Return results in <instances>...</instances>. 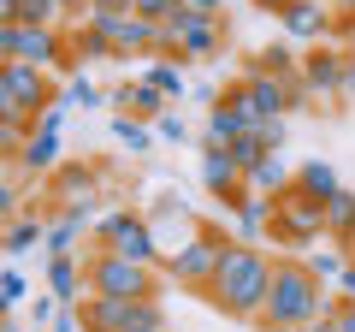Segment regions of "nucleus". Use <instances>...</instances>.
I'll return each mask as SVG.
<instances>
[{
    "instance_id": "nucleus-42",
    "label": "nucleus",
    "mask_w": 355,
    "mask_h": 332,
    "mask_svg": "<svg viewBox=\"0 0 355 332\" xmlns=\"http://www.w3.org/2000/svg\"><path fill=\"white\" fill-rule=\"evenodd\" d=\"M338 285H343V297L355 303V267H343V279H338Z\"/></svg>"
},
{
    "instance_id": "nucleus-17",
    "label": "nucleus",
    "mask_w": 355,
    "mask_h": 332,
    "mask_svg": "<svg viewBox=\"0 0 355 332\" xmlns=\"http://www.w3.org/2000/svg\"><path fill=\"white\" fill-rule=\"evenodd\" d=\"M113 107H119V113H137V119H160L166 107H172V95H160L148 77H137V83L125 77V83L113 90Z\"/></svg>"
},
{
    "instance_id": "nucleus-19",
    "label": "nucleus",
    "mask_w": 355,
    "mask_h": 332,
    "mask_svg": "<svg viewBox=\"0 0 355 332\" xmlns=\"http://www.w3.org/2000/svg\"><path fill=\"white\" fill-rule=\"evenodd\" d=\"M231 226H237L243 243H266V231H272V196H243L237 208H231Z\"/></svg>"
},
{
    "instance_id": "nucleus-43",
    "label": "nucleus",
    "mask_w": 355,
    "mask_h": 332,
    "mask_svg": "<svg viewBox=\"0 0 355 332\" xmlns=\"http://www.w3.org/2000/svg\"><path fill=\"white\" fill-rule=\"evenodd\" d=\"M142 332H172V326H166V320H160V326H142Z\"/></svg>"
},
{
    "instance_id": "nucleus-38",
    "label": "nucleus",
    "mask_w": 355,
    "mask_h": 332,
    "mask_svg": "<svg viewBox=\"0 0 355 332\" xmlns=\"http://www.w3.org/2000/svg\"><path fill=\"white\" fill-rule=\"evenodd\" d=\"M331 308H338V326H343V332H355V303H349V297H338Z\"/></svg>"
},
{
    "instance_id": "nucleus-24",
    "label": "nucleus",
    "mask_w": 355,
    "mask_h": 332,
    "mask_svg": "<svg viewBox=\"0 0 355 332\" xmlns=\"http://www.w3.org/2000/svg\"><path fill=\"white\" fill-rule=\"evenodd\" d=\"M113 142H119L125 154H148V149H154V119L119 113V119H113Z\"/></svg>"
},
{
    "instance_id": "nucleus-30",
    "label": "nucleus",
    "mask_w": 355,
    "mask_h": 332,
    "mask_svg": "<svg viewBox=\"0 0 355 332\" xmlns=\"http://www.w3.org/2000/svg\"><path fill=\"white\" fill-rule=\"evenodd\" d=\"M101 101H107V95L89 83V72H83V77H71V83L60 90V107H101Z\"/></svg>"
},
{
    "instance_id": "nucleus-44",
    "label": "nucleus",
    "mask_w": 355,
    "mask_h": 332,
    "mask_svg": "<svg viewBox=\"0 0 355 332\" xmlns=\"http://www.w3.org/2000/svg\"><path fill=\"white\" fill-rule=\"evenodd\" d=\"M338 6H343V13H355V0H338Z\"/></svg>"
},
{
    "instance_id": "nucleus-10",
    "label": "nucleus",
    "mask_w": 355,
    "mask_h": 332,
    "mask_svg": "<svg viewBox=\"0 0 355 332\" xmlns=\"http://www.w3.org/2000/svg\"><path fill=\"white\" fill-rule=\"evenodd\" d=\"M95 238H101L107 249H119V256H130V261H148V267H160V261H166V243L154 238L148 214H137V208H119V214H107L101 226H95Z\"/></svg>"
},
{
    "instance_id": "nucleus-18",
    "label": "nucleus",
    "mask_w": 355,
    "mask_h": 332,
    "mask_svg": "<svg viewBox=\"0 0 355 332\" xmlns=\"http://www.w3.org/2000/svg\"><path fill=\"white\" fill-rule=\"evenodd\" d=\"M83 285H89L83 256H48V291L60 297L65 308H77V303H83Z\"/></svg>"
},
{
    "instance_id": "nucleus-6",
    "label": "nucleus",
    "mask_w": 355,
    "mask_h": 332,
    "mask_svg": "<svg viewBox=\"0 0 355 332\" xmlns=\"http://www.w3.org/2000/svg\"><path fill=\"white\" fill-rule=\"evenodd\" d=\"M0 48H6V60H30V65H42V72L71 65V42H65L60 24H30V18H12V24H0Z\"/></svg>"
},
{
    "instance_id": "nucleus-12",
    "label": "nucleus",
    "mask_w": 355,
    "mask_h": 332,
    "mask_svg": "<svg viewBox=\"0 0 355 332\" xmlns=\"http://www.w3.org/2000/svg\"><path fill=\"white\" fill-rule=\"evenodd\" d=\"M60 125H65V107L53 101L48 113L36 119V131H30V142L18 149V166H24L30 179H48L53 166H60Z\"/></svg>"
},
{
    "instance_id": "nucleus-29",
    "label": "nucleus",
    "mask_w": 355,
    "mask_h": 332,
    "mask_svg": "<svg viewBox=\"0 0 355 332\" xmlns=\"http://www.w3.org/2000/svg\"><path fill=\"white\" fill-rule=\"evenodd\" d=\"M308 267H314L320 279H343V267H349V243H331V249H314V256H308Z\"/></svg>"
},
{
    "instance_id": "nucleus-34",
    "label": "nucleus",
    "mask_w": 355,
    "mask_h": 332,
    "mask_svg": "<svg viewBox=\"0 0 355 332\" xmlns=\"http://www.w3.org/2000/svg\"><path fill=\"white\" fill-rule=\"evenodd\" d=\"M184 0H130V13H142V18H154V24H166V18L178 13Z\"/></svg>"
},
{
    "instance_id": "nucleus-32",
    "label": "nucleus",
    "mask_w": 355,
    "mask_h": 332,
    "mask_svg": "<svg viewBox=\"0 0 355 332\" xmlns=\"http://www.w3.org/2000/svg\"><path fill=\"white\" fill-rule=\"evenodd\" d=\"M154 137H160V142H178V149H184V142H190V125H184V119L166 107V113L154 119Z\"/></svg>"
},
{
    "instance_id": "nucleus-20",
    "label": "nucleus",
    "mask_w": 355,
    "mask_h": 332,
    "mask_svg": "<svg viewBox=\"0 0 355 332\" xmlns=\"http://www.w3.org/2000/svg\"><path fill=\"white\" fill-rule=\"evenodd\" d=\"M243 184H249L254 196H284V190H296V166H284L279 154H266V160H254L249 172H243Z\"/></svg>"
},
{
    "instance_id": "nucleus-1",
    "label": "nucleus",
    "mask_w": 355,
    "mask_h": 332,
    "mask_svg": "<svg viewBox=\"0 0 355 332\" xmlns=\"http://www.w3.org/2000/svg\"><path fill=\"white\" fill-rule=\"evenodd\" d=\"M272 267H279V256H266L261 243L231 238L225 261H219L214 285H207L202 297L219 308V315H231V320H243V326H254V320H261V308H266V291H272Z\"/></svg>"
},
{
    "instance_id": "nucleus-36",
    "label": "nucleus",
    "mask_w": 355,
    "mask_h": 332,
    "mask_svg": "<svg viewBox=\"0 0 355 332\" xmlns=\"http://www.w3.org/2000/svg\"><path fill=\"white\" fill-rule=\"evenodd\" d=\"M48 332H83V315H77V308H60V320H53Z\"/></svg>"
},
{
    "instance_id": "nucleus-31",
    "label": "nucleus",
    "mask_w": 355,
    "mask_h": 332,
    "mask_svg": "<svg viewBox=\"0 0 355 332\" xmlns=\"http://www.w3.org/2000/svg\"><path fill=\"white\" fill-rule=\"evenodd\" d=\"M0 297H6V308H24V303H30V279H24V267H6Z\"/></svg>"
},
{
    "instance_id": "nucleus-27",
    "label": "nucleus",
    "mask_w": 355,
    "mask_h": 332,
    "mask_svg": "<svg viewBox=\"0 0 355 332\" xmlns=\"http://www.w3.org/2000/svg\"><path fill=\"white\" fill-rule=\"evenodd\" d=\"M65 42H71V60H113V42H107L95 24H77Z\"/></svg>"
},
{
    "instance_id": "nucleus-5",
    "label": "nucleus",
    "mask_w": 355,
    "mask_h": 332,
    "mask_svg": "<svg viewBox=\"0 0 355 332\" xmlns=\"http://www.w3.org/2000/svg\"><path fill=\"white\" fill-rule=\"evenodd\" d=\"M83 315V332H142V326H160L166 308L160 297H107V291H89L77 303Z\"/></svg>"
},
{
    "instance_id": "nucleus-22",
    "label": "nucleus",
    "mask_w": 355,
    "mask_h": 332,
    "mask_svg": "<svg viewBox=\"0 0 355 332\" xmlns=\"http://www.w3.org/2000/svg\"><path fill=\"white\" fill-rule=\"evenodd\" d=\"M36 243H48V219L42 214H18V219H6V256H30Z\"/></svg>"
},
{
    "instance_id": "nucleus-21",
    "label": "nucleus",
    "mask_w": 355,
    "mask_h": 332,
    "mask_svg": "<svg viewBox=\"0 0 355 332\" xmlns=\"http://www.w3.org/2000/svg\"><path fill=\"white\" fill-rule=\"evenodd\" d=\"M279 24L291 30L296 42H314V36H326V30H331V6H326V0H296Z\"/></svg>"
},
{
    "instance_id": "nucleus-39",
    "label": "nucleus",
    "mask_w": 355,
    "mask_h": 332,
    "mask_svg": "<svg viewBox=\"0 0 355 332\" xmlns=\"http://www.w3.org/2000/svg\"><path fill=\"white\" fill-rule=\"evenodd\" d=\"M343 101H355V53H343Z\"/></svg>"
},
{
    "instance_id": "nucleus-14",
    "label": "nucleus",
    "mask_w": 355,
    "mask_h": 332,
    "mask_svg": "<svg viewBox=\"0 0 355 332\" xmlns=\"http://www.w3.org/2000/svg\"><path fill=\"white\" fill-rule=\"evenodd\" d=\"M148 226H154V238H160V243H166V256H172L178 243H190V238H196V231H202V226H207V219H196V214H190V208L178 202V196H154V208H148Z\"/></svg>"
},
{
    "instance_id": "nucleus-33",
    "label": "nucleus",
    "mask_w": 355,
    "mask_h": 332,
    "mask_svg": "<svg viewBox=\"0 0 355 332\" xmlns=\"http://www.w3.org/2000/svg\"><path fill=\"white\" fill-rule=\"evenodd\" d=\"M225 149H231V154H237V166H243V172H249V166H254V160H266V154H272V149H266V142H261V137H237V142H225Z\"/></svg>"
},
{
    "instance_id": "nucleus-11",
    "label": "nucleus",
    "mask_w": 355,
    "mask_h": 332,
    "mask_svg": "<svg viewBox=\"0 0 355 332\" xmlns=\"http://www.w3.org/2000/svg\"><path fill=\"white\" fill-rule=\"evenodd\" d=\"M202 184H207V196H214L225 214L243 202V196H249V184H243V166H237V154H231L225 142H202Z\"/></svg>"
},
{
    "instance_id": "nucleus-35",
    "label": "nucleus",
    "mask_w": 355,
    "mask_h": 332,
    "mask_svg": "<svg viewBox=\"0 0 355 332\" xmlns=\"http://www.w3.org/2000/svg\"><path fill=\"white\" fill-rule=\"evenodd\" d=\"M254 137H261L272 154H279V149H284V119H261V131H254Z\"/></svg>"
},
{
    "instance_id": "nucleus-7",
    "label": "nucleus",
    "mask_w": 355,
    "mask_h": 332,
    "mask_svg": "<svg viewBox=\"0 0 355 332\" xmlns=\"http://www.w3.org/2000/svg\"><path fill=\"white\" fill-rule=\"evenodd\" d=\"M219 48H225V18L196 13V6H178L166 18V60H214Z\"/></svg>"
},
{
    "instance_id": "nucleus-23",
    "label": "nucleus",
    "mask_w": 355,
    "mask_h": 332,
    "mask_svg": "<svg viewBox=\"0 0 355 332\" xmlns=\"http://www.w3.org/2000/svg\"><path fill=\"white\" fill-rule=\"evenodd\" d=\"M326 238L331 243H355V190H331L326 196Z\"/></svg>"
},
{
    "instance_id": "nucleus-4",
    "label": "nucleus",
    "mask_w": 355,
    "mask_h": 332,
    "mask_svg": "<svg viewBox=\"0 0 355 332\" xmlns=\"http://www.w3.org/2000/svg\"><path fill=\"white\" fill-rule=\"evenodd\" d=\"M83 273H89V291H107V297H160V267H148V261H130L119 256V249H107V243H95L83 256Z\"/></svg>"
},
{
    "instance_id": "nucleus-25",
    "label": "nucleus",
    "mask_w": 355,
    "mask_h": 332,
    "mask_svg": "<svg viewBox=\"0 0 355 332\" xmlns=\"http://www.w3.org/2000/svg\"><path fill=\"white\" fill-rule=\"evenodd\" d=\"M6 24L12 18H30V24H60V13H71V0H0Z\"/></svg>"
},
{
    "instance_id": "nucleus-8",
    "label": "nucleus",
    "mask_w": 355,
    "mask_h": 332,
    "mask_svg": "<svg viewBox=\"0 0 355 332\" xmlns=\"http://www.w3.org/2000/svg\"><path fill=\"white\" fill-rule=\"evenodd\" d=\"M266 238L279 243V249H308V243L326 238V202H314V196L302 190H284L272 196V231Z\"/></svg>"
},
{
    "instance_id": "nucleus-28",
    "label": "nucleus",
    "mask_w": 355,
    "mask_h": 332,
    "mask_svg": "<svg viewBox=\"0 0 355 332\" xmlns=\"http://www.w3.org/2000/svg\"><path fill=\"white\" fill-rule=\"evenodd\" d=\"M142 77H148V83H154L160 95H172V101H178V95H190V83H184V65H178V60H166V53H160V60H154Z\"/></svg>"
},
{
    "instance_id": "nucleus-16",
    "label": "nucleus",
    "mask_w": 355,
    "mask_h": 332,
    "mask_svg": "<svg viewBox=\"0 0 355 332\" xmlns=\"http://www.w3.org/2000/svg\"><path fill=\"white\" fill-rule=\"evenodd\" d=\"M302 90L320 95V101H343V53L338 48H320L314 60L302 65Z\"/></svg>"
},
{
    "instance_id": "nucleus-15",
    "label": "nucleus",
    "mask_w": 355,
    "mask_h": 332,
    "mask_svg": "<svg viewBox=\"0 0 355 332\" xmlns=\"http://www.w3.org/2000/svg\"><path fill=\"white\" fill-rule=\"evenodd\" d=\"M89 219H95V202H65L60 214L48 219V243H42V249H48V256H77Z\"/></svg>"
},
{
    "instance_id": "nucleus-26",
    "label": "nucleus",
    "mask_w": 355,
    "mask_h": 332,
    "mask_svg": "<svg viewBox=\"0 0 355 332\" xmlns=\"http://www.w3.org/2000/svg\"><path fill=\"white\" fill-rule=\"evenodd\" d=\"M296 190L314 196V202H326V196L343 190V184H338V172H331V160H302L296 166Z\"/></svg>"
},
{
    "instance_id": "nucleus-37",
    "label": "nucleus",
    "mask_w": 355,
    "mask_h": 332,
    "mask_svg": "<svg viewBox=\"0 0 355 332\" xmlns=\"http://www.w3.org/2000/svg\"><path fill=\"white\" fill-rule=\"evenodd\" d=\"M302 332H343V326H338V308H331V303H326V315H320V320H308V326H302Z\"/></svg>"
},
{
    "instance_id": "nucleus-2",
    "label": "nucleus",
    "mask_w": 355,
    "mask_h": 332,
    "mask_svg": "<svg viewBox=\"0 0 355 332\" xmlns=\"http://www.w3.org/2000/svg\"><path fill=\"white\" fill-rule=\"evenodd\" d=\"M326 315V279H320L308 261L279 256L272 267V291H266V308L254 320V332H302L308 320Z\"/></svg>"
},
{
    "instance_id": "nucleus-40",
    "label": "nucleus",
    "mask_w": 355,
    "mask_h": 332,
    "mask_svg": "<svg viewBox=\"0 0 355 332\" xmlns=\"http://www.w3.org/2000/svg\"><path fill=\"white\" fill-rule=\"evenodd\" d=\"M254 6H261V13H272V18H284V13L296 6V0H254Z\"/></svg>"
},
{
    "instance_id": "nucleus-41",
    "label": "nucleus",
    "mask_w": 355,
    "mask_h": 332,
    "mask_svg": "<svg viewBox=\"0 0 355 332\" xmlns=\"http://www.w3.org/2000/svg\"><path fill=\"white\" fill-rule=\"evenodd\" d=\"M184 6H196V13H214V18H225V0H184Z\"/></svg>"
},
{
    "instance_id": "nucleus-3",
    "label": "nucleus",
    "mask_w": 355,
    "mask_h": 332,
    "mask_svg": "<svg viewBox=\"0 0 355 332\" xmlns=\"http://www.w3.org/2000/svg\"><path fill=\"white\" fill-rule=\"evenodd\" d=\"M231 238H237V231H225V226H214V219H207L190 243H178L172 256L160 261V273H166L172 285H184V291H207V285H214V273H219V261H225V249H231Z\"/></svg>"
},
{
    "instance_id": "nucleus-9",
    "label": "nucleus",
    "mask_w": 355,
    "mask_h": 332,
    "mask_svg": "<svg viewBox=\"0 0 355 332\" xmlns=\"http://www.w3.org/2000/svg\"><path fill=\"white\" fill-rule=\"evenodd\" d=\"M53 101H60V90H53V77L42 72V65H30V60H6V72H0V113L42 119Z\"/></svg>"
},
{
    "instance_id": "nucleus-13",
    "label": "nucleus",
    "mask_w": 355,
    "mask_h": 332,
    "mask_svg": "<svg viewBox=\"0 0 355 332\" xmlns=\"http://www.w3.org/2000/svg\"><path fill=\"white\" fill-rule=\"evenodd\" d=\"M101 179H113V166H107V160H71V166H53V172H48V190H53V202H95V196H101V190H95V184H101Z\"/></svg>"
}]
</instances>
